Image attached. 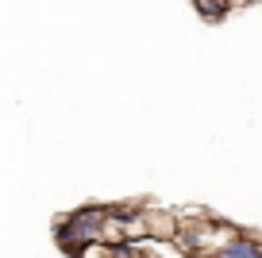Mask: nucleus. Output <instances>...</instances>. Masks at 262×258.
Segmentation results:
<instances>
[{"label":"nucleus","instance_id":"1","mask_svg":"<svg viewBox=\"0 0 262 258\" xmlns=\"http://www.w3.org/2000/svg\"><path fill=\"white\" fill-rule=\"evenodd\" d=\"M224 258H262V250L254 247V243H231V247L224 250Z\"/></svg>","mask_w":262,"mask_h":258}]
</instances>
